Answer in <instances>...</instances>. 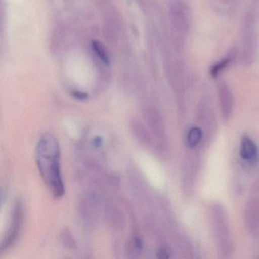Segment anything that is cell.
Instances as JSON below:
<instances>
[{"mask_svg":"<svg viewBox=\"0 0 259 259\" xmlns=\"http://www.w3.org/2000/svg\"><path fill=\"white\" fill-rule=\"evenodd\" d=\"M229 63H230V59H225V60L217 63V64L214 65L213 68H212L211 75H213V77L217 76L218 73H219L222 69H224Z\"/></svg>","mask_w":259,"mask_h":259,"instance_id":"9c48e42d","label":"cell"},{"mask_svg":"<svg viewBox=\"0 0 259 259\" xmlns=\"http://www.w3.org/2000/svg\"><path fill=\"white\" fill-rule=\"evenodd\" d=\"M202 139V131L198 127H193L189 130L187 136L188 145L193 148L196 146Z\"/></svg>","mask_w":259,"mask_h":259,"instance_id":"52a82bcc","label":"cell"},{"mask_svg":"<svg viewBox=\"0 0 259 259\" xmlns=\"http://www.w3.org/2000/svg\"><path fill=\"white\" fill-rule=\"evenodd\" d=\"M36 160L40 175L55 198L65 192L60 172V151L58 141L52 134L43 135L36 148Z\"/></svg>","mask_w":259,"mask_h":259,"instance_id":"6da1fadb","label":"cell"},{"mask_svg":"<svg viewBox=\"0 0 259 259\" xmlns=\"http://www.w3.org/2000/svg\"><path fill=\"white\" fill-rule=\"evenodd\" d=\"M135 246H136V248L138 249H140V248H142V242L139 238H136L135 239Z\"/></svg>","mask_w":259,"mask_h":259,"instance_id":"7c38bea8","label":"cell"},{"mask_svg":"<svg viewBox=\"0 0 259 259\" xmlns=\"http://www.w3.org/2000/svg\"><path fill=\"white\" fill-rule=\"evenodd\" d=\"M73 96L79 100L85 99L87 98V95L81 92H73Z\"/></svg>","mask_w":259,"mask_h":259,"instance_id":"8fae6325","label":"cell"},{"mask_svg":"<svg viewBox=\"0 0 259 259\" xmlns=\"http://www.w3.org/2000/svg\"><path fill=\"white\" fill-rule=\"evenodd\" d=\"M240 156L244 160L254 163L257 160L258 150L257 145L248 136L242 138L240 145Z\"/></svg>","mask_w":259,"mask_h":259,"instance_id":"277c9868","label":"cell"},{"mask_svg":"<svg viewBox=\"0 0 259 259\" xmlns=\"http://www.w3.org/2000/svg\"><path fill=\"white\" fill-rule=\"evenodd\" d=\"M158 257L160 258H168L169 254H168L167 251L165 248H160L158 252Z\"/></svg>","mask_w":259,"mask_h":259,"instance_id":"30bf717a","label":"cell"},{"mask_svg":"<svg viewBox=\"0 0 259 259\" xmlns=\"http://www.w3.org/2000/svg\"><path fill=\"white\" fill-rule=\"evenodd\" d=\"M92 48H93V51H95V54H96L97 57L99 58V60H101L104 64H108V54L106 52L103 45L99 43V42L94 41L92 43Z\"/></svg>","mask_w":259,"mask_h":259,"instance_id":"ba28073f","label":"cell"},{"mask_svg":"<svg viewBox=\"0 0 259 259\" xmlns=\"http://www.w3.org/2000/svg\"><path fill=\"white\" fill-rule=\"evenodd\" d=\"M245 218L248 230L254 233L259 230V196L253 197L247 204Z\"/></svg>","mask_w":259,"mask_h":259,"instance_id":"3957f363","label":"cell"},{"mask_svg":"<svg viewBox=\"0 0 259 259\" xmlns=\"http://www.w3.org/2000/svg\"><path fill=\"white\" fill-rule=\"evenodd\" d=\"M101 142H102V140H101V138H96V139H94L93 141V144L95 146H99Z\"/></svg>","mask_w":259,"mask_h":259,"instance_id":"4fadbf2b","label":"cell"},{"mask_svg":"<svg viewBox=\"0 0 259 259\" xmlns=\"http://www.w3.org/2000/svg\"><path fill=\"white\" fill-rule=\"evenodd\" d=\"M22 205L20 202H18L15 207L14 213H13V221H12L11 227H10V232H9L8 236H7V243L5 246H9L12 242L16 240L17 237L18 233L20 230L21 225L22 222Z\"/></svg>","mask_w":259,"mask_h":259,"instance_id":"5b68a950","label":"cell"},{"mask_svg":"<svg viewBox=\"0 0 259 259\" xmlns=\"http://www.w3.org/2000/svg\"><path fill=\"white\" fill-rule=\"evenodd\" d=\"M215 230L217 231L220 248L224 254H230L232 248L230 230L227 225V216L225 212L219 206H215L213 209Z\"/></svg>","mask_w":259,"mask_h":259,"instance_id":"7a4b0ae2","label":"cell"},{"mask_svg":"<svg viewBox=\"0 0 259 259\" xmlns=\"http://www.w3.org/2000/svg\"><path fill=\"white\" fill-rule=\"evenodd\" d=\"M220 102H221V111L224 119H229L233 108V100L231 94L227 88L221 86L220 89Z\"/></svg>","mask_w":259,"mask_h":259,"instance_id":"8992f818","label":"cell"}]
</instances>
